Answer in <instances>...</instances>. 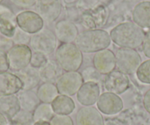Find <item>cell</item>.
I'll return each instance as SVG.
<instances>
[{
    "label": "cell",
    "instance_id": "ffe728a7",
    "mask_svg": "<svg viewBox=\"0 0 150 125\" xmlns=\"http://www.w3.org/2000/svg\"><path fill=\"white\" fill-rule=\"evenodd\" d=\"M40 77L44 83H53L57 81L63 73V70L55 60L48 59L47 62L38 69Z\"/></svg>",
    "mask_w": 150,
    "mask_h": 125
},
{
    "label": "cell",
    "instance_id": "4fadbf2b",
    "mask_svg": "<svg viewBox=\"0 0 150 125\" xmlns=\"http://www.w3.org/2000/svg\"><path fill=\"white\" fill-rule=\"evenodd\" d=\"M100 96L99 83L89 81L84 82L77 93V100L83 106H93Z\"/></svg>",
    "mask_w": 150,
    "mask_h": 125
},
{
    "label": "cell",
    "instance_id": "4316f807",
    "mask_svg": "<svg viewBox=\"0 0 150 125\" xmlns=\"http://www.w3.org/2000/svg\"><path fill=\"white\" fill-rule=\"evenodd\" d=\"M135 74L140 82L150 84V59L141 63Z\"/></svg>",
    "mask_w": 150,
    "mask_h": 125
},
{
    "label": "cell",
    "instance_id": "44dd1931",
    "mask_svg": "<svg viewBox=\"0 0 150 125\" xmlns=\"http://www.w3.org/2000/svg\"><path fill=\"white\" fill-rule=\"evenodd\" d=\"M54 114L69 115L75 109V103L71 97L59 94L51 103Z\"/></svg>",
    "mask_w": 150,
    "mask_h": 125
},
{
    "label": "cell",
    "instance_id": "52a82bcc",
    "mask_svg": "<svg viewBox=\"0 0 150 125\" xmlns=\"http://www.w3.org/2000/svg\"><path fill=\"white\" fill-rule=\"evenodd\" d=\"M83 83L84 80L80 72L71 71L63 73L55 82V85L59 94L71 97L77 94Z\"/></svg>",
    "mask_w": 150,
    "mask_h": 125
},
{
    "label": "cell",
    "instance_id": "9a60e30c",
    "mask_svg": "<svg viewBox=\"0 0 150 125\" xmlns=\"http://www.w3.org/2000/svg\"><path fill=\"white\" fill-rule=\"evenodd\" d=\"M77 125H104L102 113L93 106H83L76 114Z\"/></svg>",
    "mask_w": 150,
    "mask_h": 125
},
{
    "label": "cell",
    "instance_id": "e575fe53",
    "mask_svg": "<svg viewBox=\"0 0 150 125\" xmlns=\"http://www.w3.org/2000/svg\"><path fill=\"white\" fill-rule=\"evenodd\" d=\"M9 70L7 53L0 49V73L8 72Z\"/></svg>",
    "mask_w": 150,
    "mask_h": 125
},
{
    "label": "cell",
    "instance_id": "f35d334b",
    "mask_svg": "<svg viewBox=\"0 0 150 125\" xmlns=\"http://www.w3.org/2000/svg\"><path fill=\"white\" fill-rule=\"evenodd\" d=\"M104 125H119V123L114 122V121H108V122H105L104 123Z\"/></svg>",
    "mask_w": 150,
    "mask_h": 125
},
{
    "label": "cell",
    "instance_id": "8fae6325",
    "mask_svg": "<svg viewBox=\"0 0 150 125\" xmlns=\"http://www.w3.org/2000/svg\"><path fill=\"white\" fill-rule=\"evenodd\" d=\"M62 10L60 0H37V13L43 18L44 21L52 23L60 16Z\"/></svg>",
    "mask_w": 150,
    "mask_h": 125
},
{
    "label": "cell",
    "instance_id": "7a4b0ae2",
    "mask_svg": "<svg viewBox=\"0 0 150 125\" xmlns=\"http://www.w3.org/2000/svg\"><path fill=\"white\" fill-rule=\"evenodd\" d=\"M111 42L110 36L108 31L101 29H95L79 33L74 44L82 53L92 54L108 48Z\"/></svg>",
    "mask_w": 150,
    "mask_h": 125
},
{
    "label": "cell",
    "instance_id": "5b68a950",
    "mask_svg": "<svg viewBox=\"0 0 150 125\" xmlns=\"http://www.w3.org/2000/svg\"><path fill=\"white\" fill-rule=\"evenodd\" d=\"M115 57L117 70L127 75L136 73L142 63L139 53L132 48H119L115 54Z\"/></svg>",
    "mask_w": 150,
    "mask_h": 125
},
{
    "label": "cell",
    "instance_id": "cb8c5ba5",
    "mask_svg": "<svg viewBox=\"0 0 150 125\" xmlns=\"http://www.w3.org/2000/svg\"><path fill=\"white\" fill-rule=\"evenodd\" d=\"M108 18V11L104 7H99L97 9L90 14H88L84 17V22L88 27H90L89 29H95L96 27L105 24Z\"/></svg>",
    "mask_w": 150,
    "mask_h": 125
},
{
    "label": "cell",
    "instance_id": "603a6c76",
    "mask_svg": "<svg viewBox=\"0 0 150 125\" xmlns=\"http://www.w3.org/2000/svg\"><path fill=\"white\" fill-rule=\"evenodd\" d=\"M36 94L41 103L49 104H51L59 95L55 83H43L40 84L38 87Z\"/></svg>",
    "mask_w": 150,
    "mask_h": 125
},
{
    "label": "cell",
    "instance_id": "3957f363",
    "mask_svg": "<svg viewBox=\"0 0 150 125\" xmlns=\"http://www.w3.org/2000/svg\"><path fill=\"white\" fill-rule=\"evenodd\" d=\"M55 61L65 72L78 71L83 62V55L74 43H61L55 50Z\"/></svg>",
    "mask_w": 150,
    "mask_h": 125
},
{
    "label": "cell",
    "instance_id": "6da1fadb",
    "mask_svg": "<svg viewBox=\"0 0 150 125\" xmlns=\"http://www.w3.org/2000/svg\"><path fill=\"white\" fill-rule=\"evenodd\" d=\"M111 41L120 48L136 49L142 45L145 32L133 21L121 23L110 32Z\"/></svg>",
    "mask_w": 150,
    "mask_h": 125
},
{
    "label": "cell",
    "instance_id": "d590c367",
    "mask_svg": "<svg viewBox=\"0 0 150 125\" xmlns=\"http://www.w3.org/2000/svg\"><path fill=\"white\" fill-rule=\"evenodd\" d=\"M143 104L145 110L150 114V89L146 91L143 99Z\"/></svg>",
    "mask_w": 150,
    "mask_h": 125
},
{
    "label": "cell",
    "instance_id": "1f68e13d",
    "mask_svg": "<svg viewBox=\"0 0 150 125\" xmlns=\"http://www.w3.org/2000/svg\"><path fill=\"white\" fill-rule=\"evenodd\" d=\"M50 125H74V122L69 115L54 114L50 122Z\"/></svg>",
    "mask_w": 150,
    "mask_h": 125
},
{
    "label": "cell",
    "instance_id": "74e56055",
    "mask_svg": "<svg viewBox=\"0 0 150 125\" xmlns=\"http://www.w3.org/2000/svg\"><path fill=\"white\" fill-rule=\"evenodd\" d=\"M33 125H50V122H44V121H40V122H34Z\"/></svg>",
    "mask_w": 150,
    "mask_h": 125
},
{
    "label": "cell",
    "instance_id": "484cf974",
    "mask_svg": "<svg viewBox=\"0 0 150 125\" xmlns=\"http://www.w3.org/2000/svg\"><path fill=\"white\" fill-rule=\"evenodd\" d=\"M10 125H33V113L21 110L9 120Z\"/></svg>",
    "mask_w": 150,
    "mask_h": 125
},
{
    "label": "cell",
    "instance_id": "2e32d148",
    "mask_svg": "<svg viewBox=\"0 0 150 125\" xmlns=\"http://www.w3.org/2000/svg\"><path fill=\"white\" fill-rule=\"evenodd\" d=\"M22 89V82L16 75L10 72L0 73V97L18 94Z\"/></svg>",
    "mask_w": 150,
    "mask_h": 125
},
{
    "label": "cell",
    "instance_id": "7c38bea8",
    "mask_svg": "<svg viewBox=\"0 0 150 125\" xmlns=\"http://www.w3.org/2000/svg\"><path fill=\"white\" fill-rule=\"evenodd\" d=\"M92 61L93 66L101 75H107L116 69L115 53L108 48L95 53Z\"/></svg>",
    "mask_w": 150,
    "mask_h": 125
},
{
    "label": "cell",
    "instance_id": "4dcf8cb0",
    "mask_svg": "<svg viewBox=\"0 0 150 125\" xmlns=\"http://www.w3.org/2000/svg\"><path fill=\"white\" fill-rule=\"evenodd\" d=\"M47 56L41 53L33 52L32 54L31 60H30V66L35 67V68L39 69L42 67L44 64L47 61Z\"/></svg>",
    "mask_w": 150,
    "mask_h": 125
},
{
    "label": "cell",
    "instance_id": "30bf717a",
    "mask_svg": "<svg viewBox=\"0 0 150 125\" xmlns=\"http://www.w3.org/2000/svg\"><path fill=\"white\" fill-rule=\"evenodd\" d=\"M96 105L97 109L102 113L112 116L122 111L124 108V103L119 95L106 91L100 94L96 102Z\"/></svg>",
    "mask_w": 150,
    "mask_h": 125
},
{
    "label": "cell",
    "instance_id": "277c9868",
    "mask_svg": "<svg viewBox=\"0 0 150 125\" xmlns=\"http://www.w3.org/2000/svg\"><path fill=\"white\" fill-rule=\"evenodd\" d=\"M57 37L55 34L49 29H44L31 36L30 48L34 52L50 55L57 48Z\"/></svg>",
    "mask_w": 150,
    "mask_h": 125
},
{
    "label": "cell",
    "instance_id": "d6986e66",
    "mask_svg": "<svg viewBox=\"0 0 150 125\" xmlns=\"http://www.w3.org/2000/svg\"><path fill=\"white\" fill-rule=\"evenodd\" d=\"M21 109L19 100L16 94L0 97V113L5 116L8 120L16 115Z\"/></svg>",
    "mask_w": 150,
    "mask_h": 125
},
{
    "label": "cell",
    "instance_id": "f546056e",
    "mask_svg": "<svg viewBox=\"0 0 150 125\" xmlns=\"http://www.w3.org/2000/svg\"><path fill=\"white\" fill-rule=\"evenodd\" d=\"M31 36L28 33L22 31L20 29H16L15 34L13 37V42L14 45H27L30 43Z\"/></svg>",
    "mask_w": 150,
    "mask_h": 125
},
{
    "label": "cell",
    "instance_id": "d4e9b609",
    "mask_svg": "<svg viewBox=\"0 0 150 125\" xmlns=\"http://www.w3.org/2000/svg\"><path fill=\"white\" fill-rule=\"evenodd\" d=\"M54 115V113L51 104L41 103L33 112V121L34 122L40 121L50 122Z\"/></svg>",
    "mask_w": 150,
    "mask_h": 125
},
{
    "label": "cell",
    "instance_id": "8d00e7d4",
    "mask_svg": "<svg viewBox=\"0 0 150 125\" xmlns=\"http://www.w3.org/2000/svg\"><path fill=\"white\" fill-rule=\"evenodd\" d=\"M0 125H10L9 120L2 113H0Z\"/></svg>",
    "mask_w": 150,
    "mask_h": 125
},
{
    "label": "cell",
    "instance_id": "d6a6232c",
    "mask_svg": "<svg viewBox=\"0 0 150 125\" xmlns=\"http://www.w3.org/2000/svg\"><path fill=\"white\" fill-rule=\"evenodd\" d=\"M11 1L17 7L23 8V9L32 8L35 5H36V2H37V0H11Z\"/></svg>",
    "mask_w": 150,
    "mask_h": 125
},
{
    "label": "cell",
    "instance_id": "5bb4252c",
    "mask_svg": "<svg viewBox=\"0 0 150 125\" xmlns=\"http://www.w3.org/2000/svg\"><path fill=\"white\" fill-rule=\"evenodd\" d=\"M54 34L61 43H73L79 34L78 29L69 20H61L54 27Z\"/></svg>",
    "mask_w": 150,
    "mask_h": 125
},
{
    "label": "cell",
    "instance_id": "ba28073f",
    "mask_svg": "<svg viewBox=\"0 0 150 125\" xmlns=\"http://www.w3.org/2000/svg\"><path fill=\"white\" fill-rule=\"evenodd\" d=\"M16 20L18 28L30 34H35L44 28V20L34 11H23L17 15Z\"/></svg>",
    "mask_w": 150,
    "mask_h": 125
},
{
    "label": "cell",
    "instance_id": "83f0119b",
    "mask_svg": "<svg viewBox=\"0 0 150 125\" xmlns=\"http://www.w3.org/2000/svg\"><path fill=\"white\" fill-rule=\"evenodd\" d=\"M80 73H81L84 82L92 81L98 83V82L100 81L101 80L102 75L95 69L93 66H88L86 67Z\"/></svg>",
    "mask_w": 150,
    "mask_h": 125
},
{
    "label": "cell",
    "instance_id": "f1b7e54d",
    "mask_svg": "<svg viewBox=\"0 0 150 125\" xmlns=\"http://www.w3.org/2000/svg\"><path fill=\"white\" fill-rule=\"evenodd\" d=\"M16 31V26L10 20L0 18V32L8 38H13Z\"/></svg>",
    "mask_w": 150,
    "mask_h": 125
},
{
    "label": "cell",
    "instance_id": "8992f818",
    "mask_svg": "<svg viewBox=\"0 0 150 125\" xmlns=\"http://www.w3.org/2000/svg\"><path fill=\"white\" fill-rule=\"evenodd\" d=\"M32 54V50L28 45H14L7 52L9 70L17 73L30 66Z\"/></svg>",
    "mask_w": 150,
    "mask_h": 125
},
{
    "label": "cell",
    "instance_id": "836d02e7",
    "mask_svg": "<svg viewBox=\"0 0 150 125\" xmlns=\"http://www.w3.org/2000/svg\"><path fill=\"white\" fill-rule=\"evenodd\" d=\"M142 49L144 55L147 58H150V29L146 33H145L144 41L142 44Z\"/></svg>",
    "mask_w": 150,
    "mask_h": 125
},
{
    "label": "cell",
    "instance_id": "7402d4cb",
    "mask_svg": "<svg viewBox=\"0 0 150 125\" xmlns=\"http://www.w3.org/2000/svg\"><path fill=\"white\" fill-rule=\"evenodd\" d=\"M21 110L33 113L41 103L37 94L33 90H21L17 95Z\"/></svg>",
    "mask_w": 150,
    "mask_h": 125
},
{
    "label": "cell",
    "instance_id": "e0dca14e",
    "mask_svg": "<svg viewBox=\"0 0 150 125\" xmlns=\"http://www.w3.org/2000/svg\"><path fill=\"white\" fill-rule=\"evenodd\" d=\"M23 83L22 90H33L40 85L41 81L38 69L28 66L16 73Z\"/></svg>",
    "mask_w": 150,
    "mask_h": 125
},
{
    "label": "cell",
    "instance_id": "ac0fdd59",
    "mask_svg": "<svg viewBox=\"0 0 150 125\" xmlns=\"http://www.w3.org/2000/svg\"><path fill=\"white\" fill-rule=\"evenodd\" d=\"M132 21L142 29L150 28V1L137 4L132 13Z\"/></svg>",
    "mask_w": 150,
    "mask_h": 125
},
{
    "label": "cell",
    "instance_id": "9c48e42d",
    "mask_svg": "<svg viewBox=\"0 0 150 125\" xmlns=\"http://www.w3.org/2000/svg\"><path fill=\"white\" fill-rule=\"evenodd\" d=\"M103 86L106 91L119 95L129 89V78L127 75L115 70L105 76Z\"/></svg>",
    "mask_w": 150,
    "mask_h": 125
}]
</instances>
